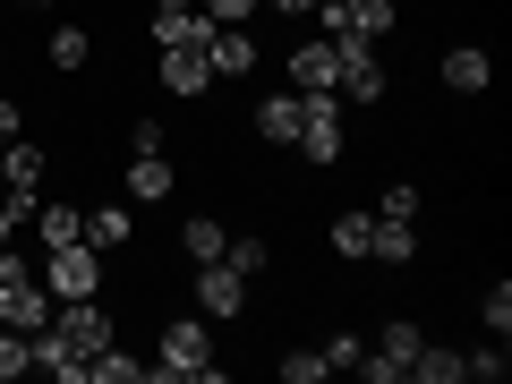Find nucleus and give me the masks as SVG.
I'll use <instances>...</instances> for the list:
<instances>
[{
  "label": "nucleus",
  "instance_id": "b1692460",
  "mask_svg": "<svg viewBox=\"0 0 512 384\" xmlns=\"http://www.w3.org/2000/svg\"><path fill=\"white\" fill-rule=\"evenodd\" d=\"M86 60H94V35L86 26H60L52 35V69H86Z\"/></svg>",
  "mask_w": 512,
  "mask_h": 384
},
{
  "label": "nucleus",
  "instance_id": "a878e982",
  "mask_svg": "<svg viewBox=\"0 0 512 384\" xmlns=\"http://www.w3.org/2000/svg\"><path fill=\"white\" fill-rule=\"evenodd\" d=\"M282 384H316V376H333V367H325V350H282Z\"/></svg>",
  "mask_w": 512,
  "mask_h": 384
},
{
  "label": "nucleus",
  "instance_id": "dca6fc26",
  "mask_svg": "<svg viewBox=\"0 0 512 384\" xmlns=\"http://www.w3.org/2000/svg\"><path fill=\"white\" fill-rule=\"evenodd\" d=\"M86 239H94L103 256H120L128 239H137V214H128V205H94V214H86Z\"/></svg>",
  "mask_w": 512,
  "mask_h": 384
},
{
  "label": "nucleus",
  "instance_id": "0eeeda50",
  "mask_svg": "<svg viewBox=\"0 0 512 384\" xmlns=\"http://www.w3.org/2000/svg\"><path fill=\"white\" fill-rule=\"evenodd\" d=\"M205 69H214V86L222 77H248L256 69V35L248 26H214V35H205Z\"/></svg>",
  "mask_w": 512,
  "mask_h": 384
},
{
  "label": "nucleus",
  "instance_id": "2f4dec72",
  "mask_svg": "<svg viewBox=\"0 0 512 384\" xmlns=\"http://www.w3.org/2000/svg\"><path fill=\"white\" fill-rule=\"evenodd\" d=\"M9 239H18V214H9V197H0V248H9Z\"/></svg>",
  "mask_w": 512,
  "mask_h": 384
},
{
  "label": "nucleus",
  "instance_id": "ddd939ff",
  "mask_svg": "<svg viewBox=\"0 0 512 384\" xmlns=\"http://www.w3.org/2000/svg\"><path fill=\"white\" fill-rule=\"evenodd\" d=\"M410 256H419V231L393 222V214H376V231H367V265H410Z\"/></svg>",
  "mask_w": 512,
  "mask_h": 384
},
{
  "label": "nucleus",
  "instance_id": "9d476101",
  "mask_svg": "<svg viewBox=\"0 0 512 384\" xmlns=\"http://www.w3.org/2000/svg\"><path fill=\"white\" fill-rule=\"evenodd\" d=\"M214 35V18L205 9H154V52H188V43Z\"/></svg>",
  "mask_w": 512,
  "mask_h": 384
},
{
  "label": "nucleus",
  "instance_id": "2eb2a0df",
  "mask_svg": "<svg viewBox=\"0 0 512 384\" xmlns=\"http://www.w3.org/2000/svg\"><path fill=\"white\" fill-rule=\"evenodd\" d=\"M487 77H495V60L478 52V43H453V52H444V86L453 94H487Z\"/></svg>",
  "mask_w": 512,
  "mask_h": 384
},
{
  "label": "nucleus",
  "instance_id": "412c9836",
  "mask_svg": "<svg viewBox=\"0 0 512 384\" xmlns=\"http://www.w3.org/2000/svg\"><path fill=\"white\" fill-rule=\"evenodd\" d=\"M146 376H154V367H146V359H128L120 342H111V350H94V384H146Z\"/></svg>",
  "mask_w": 512,
  "mask_h": 384
},
{
  "label": "nucleus",
  "instance_id": "f3484780",
  "mask_svg": "<svg viewBox=\"0 0 512 384\" xmlns=\"http://www.w3.org/2000/svg\"><path fill=\"white\" fill-rule=\"evenodd\" d=\"M256 137H265V146H291L299 137V94H265V103H256Z\"/></svg>",
  "mask_w": 512,
  "mask_h": 384
},
{
  "label": "nucleus",
  "instance_id": "6ab92c4d",
  "mask_svg": "<svg viewBox=\"0 0 512 384\" xmlns=\"http://www.w3.org/2000/svg\"><path fill=\"white\" fill-rule=\"evenodd\" d=\"M222 239H231V222H222V214L180 222V248H188V265H214V256H222Z\"/></svg>",
  "mask_w": 512,
  "mask_h": 384
},
{
  "label": "nucleus",
  "instance_id": "4be33fe9",
  "mask_svg": "<svg viewBox=\"0 0 512 384\" xmlns=\"http://www.w3.org/2000/svg\"><path fill=\"white\" fill-rule=\"evenodd\" d=\"M367 231H376V214H342V222H333V256L367 265Z\"/></svg>",
  "mask_w": 512,
  "mask_h": 384
},
{
  "label": "nucleus",
  "instance_id": "473e14b6",
  "mask_svg": "<svg viewBox=\"0 0 512 384\" xmlns=\"http://www.w3.org/2000/svg\"><path fill=\"white\" fill-rule=\"evenodd\" d=\"M154 9H197V0H154Z\"/></svg>",
  "mask_w": 512,
  "mask_h": 384
},
{
  "label": "nucleus",
  "instance_id": "a211bd4d",
  "mask_svg": "<svg viewBox=\"0 0 512 384\" xmlns=\"http://www.w3.org/2000/svg\"><path fill=\"white\" fill-rule=\"evenodd\" d=\"M222 265H231V274H265V265H274V239H265V231H231V239H222Z\"/></svg>",
  "mask_w": 512,
  "mask_h": 384
},
{
  "label": "nucleus",
  "instance_id": "aec40b11",
  "mask_svg": "<svg viewBox=\"0 0 512 384\" xmlns=\"http://www.w3.org/2000/svg\"><path fill=\"white\" fill-rule=\"evenodd\" d=\"M402 384H461V350L419 342V359H410V376H402Z\"/></svg>",
  "mask_w": 512,
  "mask_h": 384
},
{
  "label": "nucleus",
  "instance_id": "6e6552de",
  "mask_svg": "<svg viewBox=\"0 0 512 384\" xmlns=\"http://www.w3.org/2000/svg\"><path fill=\"white\" fill-rule=\"evenodd\" d=\"M393 26H402V18H393V0H342V9L325 18V35H367V43H384Z\"/></svg>",
  "mask_w": 512,
  "mask_h": 384
},
{
  "label": "nucleus",
  "instance_id": "c756f323",
  "mask_svg": "<svg viewBox=\"0 0 512 384\" xmlns=\"http://www.w3.org/2000/svg\"><path fill=\"white\" fill-rule=\"evenodd\" d=\"M359 350H367L359 333H333V342H325V367H359Z\"/></svg>",
  "mask_w": 512,
  "mask_h": 384
},
{
  "label": "nucleus",
  "instance_id": "39448f33",
  "mask_svg": "<svg viewBox=\"0 0 512 384\" xmlns=\"http://www.w3.org/2000/svg\"><path fill=\"white\" fill-rule=\"evenodd\" d=\"M0 197H9V214H18V222L43 205V146H26V137L0 146Z\"/></svg>",
  "mask_w": 512,
  "mask_h": 384
},
{
  "label": "nucleus",
  "instance_id": "5701e85b",
  "mask_svg": "<svg viewBox=\"0 0 512 384\" xmlns=\"http://www.w3.org/2000/svg\"><path fill=\"white\" fill-rule=\"evenodd\" d=\"M504 367H512L504 359V333H495L487 350H461V376H478V384H504Z\"/></svg>",
  "mask_w": 512,
  "mask_h": 384
},
{
  "label": "nucleus",
  "instance_id": "7ed1b4c3",
  "mask_svg": "<svg viewBox=\"0 0 512 384\" xmlns=\"http://www.w3.org/2000/svg\"><path fill=\"white\" fill-rule=\"evenodd\" d=\"M43 291L52 299H94L103 291V248H94V239H69V248H43Z\"/></svg>",
  "mask_w": 512,
  "mask_h": 384
},
{
  "label": "nucleus",
  "instance_id": "bb28decb",
  "mask_svg": "<svg viewBox=\"0 0 512 384\" xmlns=\"http://www.w3.org/2000/svg\"><path fill=\"white\" fill-rule=\"evenodd\" d=\"M197 9H205V18H214V26H248L256 9H265V0H197Z\"/></svg>",
  "mask_w": 512,
  "mask_h": 384
},
{
  "label": "nucleus",
  "instance_id": "f257e3e1",
  "mask_svg": "<svg viewBox=\"0 0 512 384\" xmlns=\"http://www.w3.org/2000/svg\"><path fill=\"white\" fill-rule=\"evenodd\" d=\"M154 376L222 384V367H214V325H205V316H180V325H163V333H154Z\"/></svg>",
  "mask_w": 512,
  "mask_h": 384
},
{
  "label": "nucleus",
  "instance_id": "c85d7f7f",
  "mask_svg": "<svg viewBox=\"0 0 512 384\" xmlns=\"http://www.w3.org/2000/svg\"><path fill=\"white\" fill-rule=\"evenodd\" d=\"M478 316H487V333H504V325H512V291H504V282H495V291L478 299Z\"/></svg>",
  "mask_w": 512,
  "mask_h": 384
},
{
  "label": "nucleus",
  "instance_id": "4468645a",
  "mask_svg": "<svg viewBox=\"0 0 512 384\" xmlns=\"http://www.w3.org/2000/svg\"><path fill=\"white\" fill-rule=\"evenodd\" d=\"M35 248H69V239H86V205H35Z\"/></svg>",
  "mask_w": 512,
  "mask_h": 384
},
{
  "label": "nucleus",
  "instance_id": "423d86ee",
  "mask_svg": "<svg viewBox=\"0 0 512 384\" xmlns=\"http://www.w3.org/2000/svg\"><path fill=\"white\" fill-rule=\"evenodd\" d=\"M188 291H197V316H205V325H231V316L248 308V274H231L222 256H214V265H197Z\"/></svg>",
  "mask_w": 512,
  "mask_h": 384
},
{
  "label": "nucleus",
  "instance_id": "393cba45",
  "mask_svg": "<svg viewBox=\"0 0 512 384\" xmlns=\"http://www.w3.org/2000/svg\"><path fill=\"white\" fill-rule=\"evenodd\" d=\"M419 205H427V188H419V180H393L376 214H393V222H419Z\"/></svg>",
  "mask_w": 512,
  "mask_h": 384
},
{
  "label": "nucleus",
  "instance_id": "20e7f679",
  "mask_svg": "<svg viewBox=\"0 0 512 384\" xmlns=\"http://www.w3.org/2000/svg\"><path fill=\"white\" fill-rule=\"evenodd\" d=\"M43 325H52L60 342H69L77 359H86V376H94V350H111V342H120V325H111V308H103V299H60V308L43 316Z\"/></svg>",
  "mask_w": 512,
  "mask_h": 384
},
{
  "label": "nucleus",
  "instance_id": "f03ea898",
  "mask_svg": "<svg viewBox=\"0 0 512 384\" xmlns=\"http://www.w3.org/2000/svg\"><path fill=\"white\" fill-rule=\"evenodd\" d=\"M291 146L299 154H308V163L316 171H325V163H342V154H350V128H342V94H299V137H291Z\"/></svg>",
  "mask_w": 512,
  "mask_h": 384
},
{
  "label": "nucleus",
  "instance_id": "9b49d317",
  "mask_svg": "<svg viewBox=\"0 0 512 384\" xmlns=\"http://www.w3.org/2000/svg\"><path fill=\"white\" fill-rule=\"evenodd\" d=\"M163 86L180 94V103H197V94L214 86V69H205V43H188V52H163Z\"/></svg>",
  "mask_w": 512,
  "mask_h": 384
},
{
  "label": "nucleus",
  "instance_id": "7c9ffc66",
  "mask_svg": "<svg viewBox=\"0 0 512 384\" xmlns=\"http://www.w3.org/2000/svg\"><path fill=\"white\" fill-rule=\"evenodd\" d=\"M9 137H26V111L9 103V94H0V146H9Z\"/></svg>",
  "mask_w": 512,
  "mask_h": 384
},
{
  "label": "nucleus",
  "instance_id": "f8f14e48",
  "mask_svg": "<svg viewBox=\"0 0 512 384\" xmlns=\"http://www.w3.org/2000/svg\"><path fill=\"white\" fill-rule=\"evenodd\" d=\"M325 86H333V35H316L291 52V94H325Z\"/></svg>",
  "mask_w": 512,
  "mask_h": 384
},
{
  "label": "nucleus",
  "instance_id": "cd10ccee",
  "mask_svg": "<svg viewBox=\"0 0 512 384\" xmlns=\"http://www.w3.org/2000/svg\"><path fill=\"white\" fill-rule=\"evenodd\" d=\"M18 376H26V333L0 325V384H18Z\"/></svg>",
  "mask_w": 512,
  "mask_h": 384
},
{
  "label": "nucleus",
  "instance_id": "1a4fd4ad",
  "mask_svg": "<svg viewBox=\"0 0 512 384\" xmlns=\"http://www.w3.org/2000/svg\"><path fill=\"white\" fill-rule=\"evenodd\" d=\"M171 188H180L171 154H137V163H128V205H163Z\"/></svg>",
  "mask_w": 512,
  "mask_h": 384
}]
</instances>
